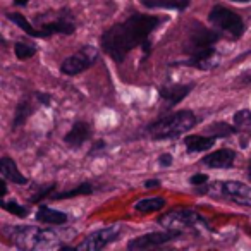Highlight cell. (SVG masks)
Masks as SVG:
<instances>
[{
    "label": "cell",
    "mask_w": 251,
    "mask_h": 251,
    "mask_svg": "<svg viewBox=\"0 0 251 251\" xmlns=\"http://www.w3.org/2000/svg\"><path fill=\"white\" fill-rule=\"evenodd\" d=\"M167 18L151 14H133L122 23L105 29L100 38L101 50L117 64L126 60L134 49L150 42V35Z\"/></svg>",
    "instance_id": "6da1fadb"
},
{
    "label": "cell",
    "mask_w": 251,
    "mask_h": 251,
    "mask_svg": "<svg viewBox=\"0 0 251 251\" xmlns=\"http://www.w3.org/2000/svg\"><path fill=\"white\" fill-rule=\"evenodd\" d=\"M4 232L16 248L25 251H52L64 248L60 234L52 229L36 226H16L5 227Z\"/></svg>",
    "instance_id": "7a4b0ae2"
},
{
    "label": "cell",
    "mask_w": 251,
    "mask_h": 251,
    "mask_svg": "<svg viewBox=\"0 0 251 251\" xmlns=\"http://www.w3.org/2000/svg\"><path fill=\"white\" fill-rule=\"evenodd\" d=\"M196 124H198V119L191 110H179L151 122L147 127V134L155 141L174 140L191 131Z\"/></svg>",
    "instance_id": "3957f363"
},
{
    "label": "cell",
    "mask_w": 251,
    "mask_h": 251,
    "mask_svg": "<svg viewBox=\"0 0 251 251\" xmlns=\"http://www.w3.org/2000/svg\"><path fill=\"white\" fill-rule=\"evenodd\" d=\"M198 193L210 195L213 198H226L241 206H251V186L239 181H215L206 182L203 188H198Z\"/></svg>",
    "instance_id": "277c9868"
},
{
    "label": "cell",
    "mask_w": 251,
    "mask_h": 251,
    "mask_svg": "<svg viewBox=\"0 0 251 251\" xmlns=\"http://www.w3.org/2000/svg\"><path fill=\"white\" fill-rule=\"evenodd\" d=\"M164 229H172V230H188V229H196V227H203V229H208V222L206 219H203L196 210L189 208H176L171 212L164 213V215L158 219Z\"/></svg>",
    "instance_id": "5b68a950"
},
{
    "label": "cell",
    "mask_w": 251,
    "mask_h": 251,
    "mask_svg": "<svg viewBox=\"0 0 251 251\" xmlns=\"http://www.w3.org/2000/svg\"><path fill=\"white\" fill-rule=\"evenodd\" d=\"M208 21L215 26L217 29L227 33L230 38L237 40L244 35V21L237 12L224 7V5H215L208 12Z\"/></svg>",
    "instance_id": "8992f818"
},
{
    "label": "cell",
    "mask_w": 251,
    "mask_h": 251,
    "mask_svg": "<svg viewBox=\"0 0 251 251\" xmlns=\"http://www.w3.org/2000/svg\"><path fill=\"white\" fill-rule=\"evenodd\" d=\"M220 40V35L213 29H208L205 26H201L200 23H193L191 31H188V38L182 47V52L189 55H196L201 53L205 50L215 47V43Z\"/></svg>",
    "instance_id": "52a82bcc"
},
{
    "label": "cell",
    "mask_w": 251,
    "mask_h": 251,
    "mask_svg": "<svg viewBox=\"0 0 251 251\" xmlns=\"http://www.w3.org/2000/svg\"><path fill=\"white\" fill-rule=\"evenodd\" d=\"M98 60V50L93 45L81 47L73 55L66 57L60 64V73L66 76H77V74L88 71L91 66H95Z\"/></svg>",
    "instance_id": "ba28073f"
},
{
    "label": "cell",
    "mask_w": 251,
    "mask_h": 251,
    "mask_svg": "<svg viewBox=\"0 0 251 251\" xmlns=\"http://www.w3.org/2000/svg\"><path fill=\"white\" fill-rule=\"evenodd\" d=\"M182 236V230H172L165 229L160 232H148L143 236L133 237V239L127 243V250L131 251H140V250H150V248H158L164 246V244L176 241Z\"/></svg>",
    "instance_id": "9c48e42d"
},
{
    "label": "cell",
    "mask_w": 251,
    "mask_h": 251,
    "mask_svg": "<svg viewBox=\"0 0 251 251\" xmlns=\"http://www.w3.org/2000/svg\"><path fill=\"white\" fill-rule=\"evenodd\" d=\"M122 232V226L121 224H112L110 227H105L100 229L97 232H91L90 236H86L79 244H77V250H84V251H100L103 248H107L110 243L119 239Z\"/></svg>",
    "instance_id": "30bf717a"
},
{
    "label": "cell",
    "mask_w": 251,
    "mask_h": 251,
    "mask_svg": "<svg viewBox=\"0 0 251 251\" xmlns=\"http://www.w3.org/2000/svg\"><path fill=\"white\" fill-rule=\"evenodd\" d=\"M40 25V33H42V38H50L53 35H73L76 31V23L73 19V14H71L67 9H62V11L57 12V18L52 19V21L47 23H36Z\"/></svg>",
    "instance_id": "8fae6325"
},
{
    "label": "cell",
    "mask_w": 251,
    "mask_h": 251,
    "mask_svg": "<svg viewBox=\"0 0 251 251\" xmlns=\"http://www.w3.org/2000/svg\"><path fill=\"white\" fill-rule=\"evenodd\" d=\"M195 88V83L188 84H174V86H160L158 88V97L164 101V105L167 108H174L176 105H179Z\"/></svg>",
    "instance_id": "7c38bea8"
},
{
    "label": "cell",
    "mask_w": 251,
    "mask_h": 251,
    "mask_svg": "<svg viewBox=\"0 0 251 251\" xmlns=\"http://www.w3.org/2000/svg\"><path fill=\"white\" fill-rule=\"evenodd\" d=\"M91 136V127L86 121H77L73 124V127L69 129V133L64 136V143L73 150L81 148Z\"/></svg>",
    "instance_id": "4fadbf2b"
},
{
    "label": "cell",
    "mask_w": 251,
    "mask_h": 251,
    "mask_svg": "<svg viewBox=\"0 0 251 251\" xmlns=\"http://www.w3.org/2000/svg\"><path fill=\"white\" fill-rule=\"evenodd\" d=\"M200 162L210 169H230L236 162V151L230 148H220L213 153L205 155Z\"/></svg>",
    "instance_id": "5bb4252c"
},
{
    "label": "cell",
    "mask_w": 251,
    "mask_h": 251,
    "mask_svg": "<svg viewBox=\"0 0 251 251\" xmlns=\"http://www.w3.org/2000/svg\"><path fill=\"white\" fill-rule=\"evenodd\" d=\"M0 174H2V177H4V179L14 182V184H19V186L28 184V179H26L25 176L19 172L16 162L12 160L11 157H7V155L0 158Z\"/></svg>",
    "instance_id": "9a60e30c"
},
{
    "label": "cell",
    "mask_w": 251,
    "mask_h": 251,
    "mask_svg": "<svg viewBox=\"0 0 251 251\" xmlns=\"http://www.w3.org/2000/svg\"><path fill=\"white\" fill-rule=\"evenodd\" d=\"M35 219L42 224H49V226H64V224H67L69 217H67V213L60 212V210H53L47 205H42L36 210Z\"/></svg>",
    "instance_id": "2e32d148"
},
{
    "label": "cell",
    "mask_w": 251,
    "mask_h": 251,
    "mask_svg": "<svg viewBox=\"0 0 251 251\" xmlns=\"http://www.w3.org/2000/svg\"><path fill=\"white\" fill-rule=\"evenodd\" d=\"M217 138L213 136H200V134H193V136H186L184 147L188 153H200V151H208L213 148Z\"/></svg>",
    "instance_id": "e0dca14e"
},
{
    "label": "cell",
    "mask_w": 251,
    "mask_h": 251,
    "mask_svg": "<svg viewBox=\"0 0 251 251\" xmlns=\"http://www.w3.org/2000/svg\"><path fill=\"white\" fill-rule=\"evenodd\" d=\"M147 9H171V11H186L191 0H140Z\"/></svg>",
    "instance_id": "ac0fdd59"
},
{
    "label": "cell",
    "mask_w": 251,
    "mask_h": 251,
    "mask_svg": "<svg viewBox=\"0 0 251 251\" xmlns=\"http://www.w3.org/2000/svg\"><path fill=\"white\" fill-rule=\"evenodd\" d=\"M33 114V107L31 103H29L28 98H23L21 101L18 103V107H16L14 110V119H12V129H19V127H23V126L28 122V119L31 117Z\"/></svg>",
    "instance_id": "d6986e66"
},
{
    "label": "cell",
    "mask_w": 251,
    "mask_h": 251,
    "mask_svg": "<svg viewBox=\"0 0 251 251\" xmlns=\"http://www.w3.org/2000/svg\"><path fill=\"white\" fill-rule=\"evenodd\" d=\"M165 206V198L162 196H151V198H143L134 203V210L140 213H153L158 212Z\"/></svg>",
    "instance_id": "ffe728a7"
},
{
    "label": "cell",
    "mask_w": 251,
    "mask_h": 251,
    "mask_svg": "<svg viewBox=\"0 0 251 251\" xmlns=\"http://www.w3.org/2000/svg\"><path fill=\"white\" fill-rule=\"evenodd\" d=\"M91 193H95V186L91 184V182H81V184H77L76 188L69 189V191H64V193H59V195H55L53 193L52 196H50V200H69V198H76V196H88L91 195Z\"/></svg>",
    "instance_id": "44dd1931"
},
{
    "label": "cell",
    "mask_w": 251,
    "mask_h": 251,
    "mask_svg": "<svg viewBox=\"0 0 251 251\" xmlns=\"http://www.w3.org/2000/svg\"><path fill=\"white\" fill-rule=\"evenodd\" d=\"M7 18H9V21H11V23H14L16 26H19V28H21L26 35L33 36V38H42V33H40V29L33 28V26L28 23V19H26L23 14H19V12H9Z\"/></svg>",
    "instance_id": "7402d4cb"
},
{
    "label": "cell",
    "mask_w": 251,
    "mask_h": 251,
    "mask_svg": "<svg viewBox=\"0 0 251 251\" xmlns=\"http://www.w3.org/2000/svg\"><path fill=\"white\" fill-rule=\"evenodd\" d=\"M208 133L213 138H227V136H232L234 133H237V127L236 126L226 124V122H215V124H212L208 127Z\"/></svg>",
    "instance_id": "603a6c76"
},
{
    "label": "cell",
    "mask_w": 251,
    "mask_h": 251,
    "mask_svg": "<svg viewBox=\"0 0 251 251\" xmlns=\"http://www.w3.org/2000/svg\"><path fill=\"white\" fill-rule=\"evenodd\" d=\"M14 53L19 60H28L36 53V49L33 45H29V43L18 42V43H14Z\"/></svg>",
    "instance_id": "cb8c5ba5"
},
{
    "label": "cell",
    "mask_w": 251,
    "mask_h": 251,
    "mask_svg": "<svg viewBox=\"0 0 251 251\" xmlns=\"http://www.w3.org/2000/svg\"><path fill=\"white\" fill-rule=\"evenodd\" d=\"M0 206H2L4 210H7L11 215L19 217V219H25V217L29 213L26 206L19 205V203H16V201H0Z\"/></svg>",
    "instance_id": "d4e9b609"
},
{
    "label": "cell",
    "mask_w": 251,
    "mask_h": 251,
    "mask_svg": "<svg viewBox=\"0 0 251 251\" xmlns=\"http://www.w3.org/2000/svg\"><path fill=\"white\" fill-rule=\"evenodd\" d=\"M55 189H57V182H50V184H47V186H42V188H40V191L35 193V195L29 198V201H31V203H40L42 200L50 198Z\"/></svg>",
    "instance_id": "484cf974"
},
{
    "label": "cell",
    "mask_w": 251,
    "mask_h": 251,
    "mask_svg": "<svg viewBox=\"0 0 251 251\" xmlns=\"http://www.w3.org/2000/svg\"><path fill=\"white\" fill-rule=\"evenodd\" d=\"M234 126L237 129H244V127H251V110H239L234 114Z\"/></svg>",
    "instance_id": "4316f807"
},
{
    "label": "cell",
    "mask_w": 251,
    "mask_h": 251,
    "mask_svg": "<svg viewBox=\"0 0 251 251\" xmlns=\"http://www.w3.org/2000/svg\"><path fill=\"white\" fill-rule=\"evenodd\" d=\"M189 182H191L193 186H203V184L208 182V176L206 174H195V176H191Z\"/></svg>",
    "instance_id": "83f0119b"
},
{
    "label": "cell",
    "mask_w": 251,
    "mask_h": 251,
    "mask_svg": "<svg viewBox=\"0 0 251 251\" xmlns=\"http://www.w3.org/2000/svg\"><path fill=\"white\" fill-rule=\"evenodd\" d=\"M158 164H160L162 167H171L172 165V155L171 153H162L160 157H158Z\"/></svg>",
    "instance_id": "f1b7e54d"
},
{
    "label": "cell",
    "mask_w": 251,
    "mask_h": 251,
    "mask_svg": "<svg viewBox=\"0 0 251 251\" xmlns=\"http://www.w3.org/2000/svg\"><path fill=\"white\" fill-rule=\"evenodd\" d=\"M36 98H38V101L40 103H43V105H50V100H52V95H49V93H36Z\"/></svg>",
    "instance_id": "f546056e"
},
{
    "label": "cell",
    "mask_w": 251,
    "mask_h": 251,
    "mask_svg": "<svg viewBox=\"0 0 251 251\" xmlns=\"http://www.w3.org/2000/svg\"><path fill=\"white\" fill-rule=\"evenodd\" d=\"M101 148H105V141H103V140H98L97 143L93 145V148L90 150V157H95V151L98 153V151H100Z\"/></svg>",
    "instance_id": "4dcf8cb0"
},
{
    "label": "cell",
    "mask_w": 251,
    "mask_h": 251,
    "mask_svg": "<svg viewBox=\"0 0 251 251\" xmlns=\"http://www.w3.org/2000/svg\"><path fill=\"white\" fill-rule=\"evenodd\" d=\"M158 186H160V181H158V179H148L147 182H145V188H158Z\"/></svg>",
    "instance_id": "1f68e13d"
},
{
    "label": "cell",
    "mask_w": 251,
    "mask_h": 251,
    "mask_svg": "<svg viewBox=\"0 0 251 251\" xmlns=\"http://www.w3.org/2000/svg\"><path fill=\"white\" fill-rule=\"evenodd\" d=\"M5 195H7V179L2 181V198H4Z\"/></svg>",
    "instance_id": "d6a6232c"
},
{
    "label": "cell",
    "mask_w": 251,
    "mask_h": 251,
    "mask_svg": "<svg viewBox=\"0 0 251 251\" xmlns=\"http://www.w3.org/2000/svg\"><path fill=\"white\" fill-rule=\"evenodd\" d=\"M29 0H14V4L19 5V7H25V5H28Z\"/></svg>",
    "instance_id": "836d02e7"
},
{
    "label": "cell",
    "mask_w": 251,
    "mask_h": 251,
    "mask_svg": "<svg viewBox=\"0 0 251 251\" xmlns=\"http://www.w3.org/2000/svg\"><path fill=\"white\" fill-rule=\"evenodd\" d=\"M246 176H248V179L251 181V160H250V164H248V171H246Z\"/></svg>",
    "instance_id": "e575fe53"
},
{
    "label": "cell",
    "mask_w": 251,
    "mask_h": 251,
    "mask_svg": "<svg viewBox=\"0 0 251 251\" xmlns=\"http://www.w3.org/2000/svg\"><path fill=\"white\" fill-rule=\"evenodd\" d=\"M230 2H241V4H244V2H251V0H230Z\"/></svg>",
    "instance_id": "d590c367"
}]
</instances>
